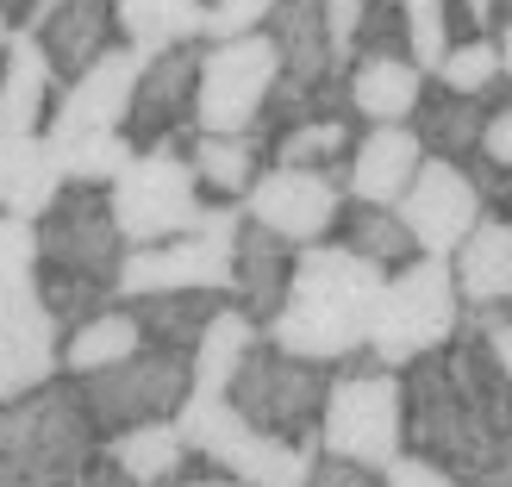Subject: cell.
Instances as JSON below:
<instances>
[{
    "label": "cell",
    "mask_w": 512,
    "mask_h": 487,
    "mask_svg": "<svg viewBox=\"0 0 512 487\" xmlns=\"http://www.w3.org/2000/svg\"><path fill=\"white\" fill-rule=\"evenodd\" d=\"M406 450L463 487H512V381L481 331H456L444 350L400 369Z\"/></svg>",
    "instance_id": "1"
},
{
    "label": "cell",
    "mask_w": 512,
    "mask_h": 487,
    "mask_svg": "<svg viewBox=\"0 0 512 487\" xmlns=\"http://www.w3.org/2000/svg\"><path fill=\"white\" fill-rule=\"evenodd\" d=\"M388 288V269H375L369 256L344 250L338 238L306 244L294 256V281L288 300L275 306V319L263 325V338L288 356L338 369L350 356L369 350V325H375V300Z\"/></svg>",
    "instance_id": "2"
},
{
    "label": "cell",
    "mask_w": 512,
    "mask_h": 487,
    "mask_svg": "<svg viewBox=\"0 0 512 487\" xmlns=\"http://www.w3.org/2000/svg\"><path fill=\"white\" fill-rule=\"evenodd\" d=\"M100 431L69 375L0 406V487H82Z\"/></svg>",
    "instance_id": "3"
},
{
    "label": "cell",
    "mask_w": 512,
    "mask_h": 487,
    "mask_svg": "<svg viewBox=\"0 0 512 487\" xmlns=\"http://www.w3.org/2000/svg\"><path fill=\"white\" fill-rule=\"evenodd\" d=\"M406 450V388L400 369L375 363V356H350L331 375L325 413H319V456L331 463H356V469H388Z\"/></svg>",
    "instance_id": "4"
},
{
    "label": "cell",
    "mask_w": 512,
    "mask_h": 487,
    "mask_svg": "<svg viewBox=\"0 0 512 487\" xmlns=\"http://www.w3.org/2000/svg\"><path fill=\"white\" fill-rule=\"evenodd\" d=\"M175 425H182L194 463H207L244 487H313L319 475V444H288L256 431L232 406V394H188Z\"/></svg>",
    "instance_id": "5"
},
{
    "label": "cell",
    "mask_w": 512,
    "mask_h": 487,
    "mask_svg": "<svg viewBox=\"0 0 512 487\" xmlns=\"http://www.w3.org/2000/svg\"><path fill=\"white\" fill-rule=\"evenodd\" d=\"M463 331V294H456L450 256H413L406 269L388 275L369 325V356L388 369H406L419 356L444 350Z\"/></svg>",
    "instance_id": "6"
},
{
    "label": "cell",
    "mask_w": 512,
    "mask_h": 487,
    "mask_svg": "<svg viewBox=\"0 0 512 487\" xmlns=\"http://www.w3.org/2000/svg\"><path fill=\"white\" fill-rule=\"evenodd\" d=\"M244 207H207L194 232L163 244H132L119 263V300L144 294H232V250H238Z\"/></svg>",
    "instance_id": "7"
},
{
    "label": "cell",
    "mask_w": 512,
    "mask_h": 487,
    "mask_svg": "<svg viewBox=\"0 0 512 487\" xmlns=\"http://www.w3.org/2000/svg\"><path fill=\"white\" fill-rule=\"evenodd\" d=\"M38 225V263L44 275H69L88 288L119 294V263H125V232L113 219V194L100 182H63L57 200L32 219Z\"/></svg>",
    "instance_id": "8"
},
{
    "label": "cell",
    "mask_w": 512,
    "mask_h": 487,
    "mask_svg": "<svg viewBox=\"0 0 512 487\" xmlns=\"http://www.w3.org/2000/svg\"><path fill=\"white\" fill-rule=\"evenodd\" d=\"M331 375H338V369L306 363V356H288V350H275L269 338H256L225 394H232V406L256 431H269V438L319 444V413H325Z\"/></svg>",
    "instance_id": "9"
},
{
    "label": "cell",
    "mask_w": 512,
    "mask_h": 487,
    "mask_svg": "<svg viewBox=\"0 0 512 487\" xmlns=\"http://www.w3.org/2000/svg\"><path fill=\"white\" fill-rule=\"evenodd\" d=\"M82 388V406L100 438H113L125 425H150V419H175L194 394V356L188 350H163V344H144L132 350L125 363L100 369L88 381H75Z\"/></svg>",
    "instance_id": "10"
},
{
    "label": "cell",
    "mask_w": 512,
    "mask_h": 487,
    "mask_svg": "<svg viewBox=\"0 0 512 487\" xmlns=\"http://www.w3.org/2000/svg\"><path fill=\"white\" fill-rule=\"evenodd\" d=\"M275 82H281V57H275L269 32L207 38V44H200L194 125H200V132H256Z\"/></svg>",
    "instance_id": "11"
},
{
    "label": "cell",
    "mask_w": 512,
    "mask_h": 487,
    "mask_svg": "<svg viewBox=\"0 0 512 487\" xmlns=\"http://www.w3.org/2000/svg\"><path fill=\"white\" fill-rule=\"evenodd\" d=\"M113 219L125 244H163V238H182L200 225L207 200H200V182L182 150H138L132 163L113 175Z\"/></svg>",
    "instance_id": "12"
},
{
    "label": "cell",
    "mask_w": 512,
    "mask_h": 487,
    "mask_svg": "<svg viewBox=\"0 0 512 487\" xmlns=\"http://www.w3.org/2000/svg\"><path fill=\"white\" fill-rule=\"evenodd\" d=\"M194 94H200V44H175L144 57L132 113H125V138L132 150H188L194 144Z\"/></svg>",
    "instance_id": "13"
},
{
    "label": "cell",
    "mask_w": 512,
    "mask_h": 487,
    "mask_svg": "<svg viewBox=\"0 0 512 487\" xmlns=\"http://www.w3.org/2000/svg\"><path fill=\"white\" fill-rule=\"evenodd\" d=\"M238 207H244V219L269 225L275 238H288V244L306 250V244H325L331 232H338L344 182L325 175V169H281V163H269L250 182V194L238 200Z\"/></svg>",
    "instance_id": "14"
},
{
    "label": "cell",
    "mask_w": 512,
    "mask_h": 487,
    "mask_svg": "<svg viewBox=\"0 0 512 487\" xmlns=\"http://www.w3.org/2000/svg\"><path fill=\"white\" fill-rule=\"evenodd\" d=\"M394 213L406 219V232H413L419 256H450L456 244L475 232V219L488 213V200H481L469 163L425 157L419 175H413V188L400 194V207H394Z\"/></svg>",
    "instance_id": "15"
},
{
    "label": "cell",
    "mask_w": 512,
    "mask_h": 487,
    "mask_svg": "<svg viewBox=\"0 0 512 487\" xmlns=\"http://www.w3.org/2000/svg\"><path fill=\"white\" fill-rule=\"evenodd\" d=\"M138 75H144V50L113 44L107 57H94L82 75H69V82L57 88V107H50L44 138L63 144V138H88V132H125Z\"/></svg>",
    "instance_id": "16"
},
{
    "label": "cell",
    "mask_w": 512,
    "mask_h": 487,
    "mask_svg": "<svg viewBox=\"0 0 512 487\" xmlns=\"http://www.w3.org/2000/svg\"><path fill=\"white\" fill-rule=\"evenodd\" d=\"M19 32H32L50 69H57V82H69V75H82L94 57H107L119 44V13L113 0H38Z\"/></svg>",
    "instance_id": "17"
},
{
    "label": "cell",
    "mask_w": 512,
    "mask_h": 487,
    "mask_svg": "<svg viewBox=\"0 0 512 487\" xmlns=\"http://www.w3.org/2000/svg\"><path fill=\"white\" fill-rule=\"evenodd\" d=\"M57 375H63V325L50 319V306L38 294L0 306V406Z\"/></svg>",
    "instance_id": "18"
},
{
    "label": "cell",
    "mask_w": 512,
    "mask_h": 487,
    "mask_svg": "<svg viewBox=\"0 0 512 487\" xmlns=\"http://www.w3.org/2000/svg\"><path fill=\"white\" fill-rule=\"evenodd\" d=\"M425 163V144L413 125H363L350 163L338 169L344 200H369V207H400V194L413 188V175Z\"/></svg>",
    "instance_id": "19"
},
{
    "label": "cell",
    "mask_w": 512,
    "mask_h": 487,
    "mask_svg": "<svg viewBox=\"0 0 512 487\" xmlns=\"http://www.w3.org/2000/svg\"><path fill=\"white\" fill-rule=\"evenodd\" d=\"M57 69L38 50L32 32H7L0 44V138H32L50 125V107H57Z\"/></svg>",
    "instance_id": "20"
},
{
    "label": "cell",
    "mask_w": 512,
    "mask_h": 487,
    "mask_svg": "<svg viewBox=\"0 0 512 487\" xmlns=\"http://www.w3.org/2000/svg\"><path fill=\"white\" fill-rule=\"evenodd\" d=\"M450 275L463 313H512V219L481 213L475 232L450 250Z\"/></svg>",
    "instance_id": "21"
},
{
    "label": "cell",
    "mask_w": 512,
    "mask_h": 487,
    "mask_svg": "<svg viewBox=\"0 0 512 487\" xmlns=\"http://www.w3.org/2000/svg\"><path fill=\"white\" fill-rule=\"evenodd\" d=\"M294 256H300V244L275 238L269 225H256V219L238 225V250H232V300L244 306L256 325H269V319H275V306L288 300Z\"/></svg>",
    "instance_id": "22"
},
{
    "label": "cell",
    "mask_w": 512,
    "mask_h": 487,
    "mask_svg": "<svg viewBox=\"0 0 512 487\" xmlns=\"http://www.w3.org/2000/svg\"><path fill=\"white\" fill-rule=\"evenodd\" d=\"M425 88H431V69H419L413 57H363L344 75V100L363 125H406Z\"/></svg>",
    "instance_id": "23"
},
{
    "label": "cell",
    "mask_w": 512,
    "mask_h": 487,
    "mask_svg": "<svg viewBox=\"0 0 512 487\" xmlns=\"http://www.w3.org/2000/svg\"><path fill=\"white\" fill-rule=\"evenodd\" d=\"M188 169L200 194L225 200V207H238L250 194V182L269 169V138L263 132H194L188 144Z\"/></svg>",
    "instance_id": "24"
},
{
    "label": "cell",
    "mask_w": 512,
    "mask_h": 487,
    "mask_svg": "<svg viewBox=\"0 0 512 487\" xmlns=\"http://www.w3.org/2000/svg\"><path fill=\"white\" fill-rule=\"evenodd\" d=\"M488 113H494V100H469V94H450L431 82L419 94V107H413V132L425 144V157H444V163H469L475 150H481V132H488Z\"/></svg>",
    "instance_id": "25"
},
{
    "label": "cell",
    "mask_w": 512,
    "mask_h": 487,
    "mask_svg": "<svg viewBox=\"0 0 512 487\" xmlns=\"http://www.w3.org/2000/svg\"><path fill=\"white\" fill-rule=\"evenodd\" d=\"M100 456H107L113 469H125L132 481H144V487H169V481H182L194 469L188 438H182L175 419L125 425V431H113V438H100Z\"/></svg>",
    "instance_id": "26"
},
{
    "label": "cell",
    "mask_w": 512,
    "mask_h": 487,
    "mask_svg": "<svg viewBox=\"0 0 512 487\" xmlns=\"http://www.w3.org/2000/svg\"><path fill=\"white\" fill-rule=\"evenodd\" d=\"M63 188V163L50 150L44 132L32 138H0V213L13 219H38Z\"/></svg>",
    "instance_id": "27"
},
{
    "label": "cell",
    "mask_w": 512,
    "mask_h": 487,
    "mask_svg": "<svg viewBox=\"0 0 512 487\" xmlns=\"http://www.w3.org/2000/svg\"><path fill=\"white\" fill-rule=\"evenodd\" d=\"M119 13V44L144 50H175V44H207V0H113Z\"/></svg>",
    "instance_id": "28"
},
{
    "label": "cell",
    "mask_w": 512,
    "mask_h": 487,
    "mask_svg": "<svg viewBox=\"0 0 512 487\" xmlns=\"http://www.w3.org/2000/svg\"><path fill=\"white\" fill-rule=\"evenodd\" d=\"M132 350H144V325L132 306H100L94 319H82L75 331H63V375L69 381H88L100 369L125 363Z\"/></svg>",
    "instance_id": "29"
},
{
    "label": "cell",
    "mask_w": 512,
    "mask_h": 487,
    "mask_svg": "<svg viewBox=\"0 0 512 487\" xmlns=\"http://www.w3.org/2000/svg\"><path fill=\"white\" fill-rule=\"evenodd\" d=\"M356 138H363V119H356V113H313V119H300V125H288V132L269 138V163L338 175L350 163Z\"/></svg>",
    "instance_id": "30"
},
{
    "label": "cell",
    "mask_w": 512,
    "mask_h": 487,
    "mask_svg": "<svg viewBox=\"0 0 512 487\" xmlns=\"http://www.w3.org/2000/svg\"><path fill=\"white\" fill-rule=\"evenodd\" d=\"M256 338H263V325H256L238 300H225L207 319V331H200V344H194V394H225L232 388V375H238V363L250 356Z\"/></svg>",
    "instance_id": "31"
},
{
    "label": "cell",
    "mask_w": 512,
    "mask_h": 487,
    "mask_svg": "<svg viewBox=\"0 0 512 487\" xmlns=\"http://www.w3.org/2000/svg\"><path fill=\"white\" fill-rule=\"evenodd\" d=\"M338 238L344 250H356V256H369L375 269H406L419 256V244H413V232H406V219L394 213V207H369V200H344V219H338Z\"/></svg>",
    "instance_id": "32"
},
{
    "label": "cell",
    "mask_w": 512,
    "mask_h": 487,
    "mask_svg": "<svg viewBox=\"0 0 512 487\" xmlns=\"http://www.w3.org/2000/svg\"><path fill=\"white\" fill-rule=\"evenodd\" d=\"M232 294H144V300H125L144 325V344H163V350H188L200 344V331H207V319L219 313V306Z\"/></svg>",
    "instance_id": "33"
},
{
    "label": "cell",
    "mask_w": 512,
    "mask_h": 487,
    "mask_svg": "<svg viewBox=\"0 0 512 487\" xmlns=\"http://www.w3.org/2000/svg\"><path fill=\"white\" fill-rule=\"evenodd\" d=\"M431 82L450 88V94H469V100H494L512 75H506V63H500L494 38H456V44L444 50V63L431 69Z\"/></svg>",
    "instance_id": "34"
},
{
    "label": "cell",
    "mask_w": 512,
    "mask_h": 487,
    "mask_svg": "<svg viewBox=\"0 0 512 487\" xmlns=\"http://www.w3.org/2000/svg\"><path fill=\"white\" fill-rule=\"evenodd\" d=\"M50 150L63 163V182H100V188H113V175L138 157L125 132H88V138H63V144L50 138Z\"/></svg>",
    "instance_id": "35"
},
{
    "label": "cell",
    "mask_w": 512,
    "mask_h": 487,
    "mask_svg": "<svg viewBox=\"0 0 512 487\" xmlns=\"http://www.w3.org/2000/svg\"><path fill=\"white\" fill-rule=\"evenodd\" d=\"M38 225L0 213V306L38 294Z\"/></svg>",
    "instance_id": "36"
},
{
    "label": "cell",
    "mask_w": 512,
    "mask_h": 487,
    "mask_svg": "<svg viewBox=\"0 0 512 487\" xmlns=\"http://www.w3.org/2000/svg\"><path fill=\"white\" fill-rule=\"evenodd\" d=\"M363 57H406V0H363L356 63Z\"/></svg>",
    "instance_id": "37"
},
{
    "label": "cell",
    "mask_w": 512,
    "mask_h": 487,
    "mask_svg": "<svg viewBox=\"0 0 512 487\" xmlns=\"http://www.w3.org/2000/svg\"><path fill=\"white\" fill-rule=\"evenodd\" d=\"M281 0H213L207 7V38H238V32H263V19Z\"/></svg>",
    "instance_id": "38"
},
{
    "label": "cell",
    "mask_w": 512,
    "mask_h": 487,
    "mask_svg": "<svg viewBox=\"0 0 512 487\" xmlns=\"http://www.w3.org/2000/svg\"><path fill=\"white\" fill-rule=\"evenodd\" d=\"M381 481L388 487H463L456 475H444L438 463H425V456H413V450H400L388 469H381Z\"/></svg>",
    "instance_id": "39"
},
{
    "label": "cell",
    "mask_w": 512,
    "mask_h": 487,
    "mask_svg": "<svg viewBox=\"0 0 512 487\" xmlns=\"http://www.w3.org/2000/svg\"><path fill=\"white\" fill-rule=\"evenodd\" d=\"M481 157H494L500 169H512V82H506V94L494 100V113H488V132H481Z\"/></svg>",
    "instance_id": "40"
},
{
    "label": "cell",
    "mask_w": 512,
    "mask_h": 487,
    "mask_svg": "<svg viewBox=\"0 0 512 487\" xmlns=\"http://www.w3.org/2000/svg\"><path fill=\"white\" fill-rule=\"evenodd\" d=\"M463 325L488 338L494 363H500V369H506V381H512V313H463Z\"/></svg>",
    "instance_id": "41"
},
{
    "label": "cell",
    "mask_w": 512,
    "mask_h": 487,
    "mask_svg": "<svg viewBox=\"0 0 512 487\" xmlns=\"http://www.w3.org/2000/svg\"><path fill=\"white\" fill-rule=\"evenodd\" d=\"M313 487H388L375 469H356V463H331V456H319V475Z\"/></svg>",
    "instance_id": "42"
},
{
    "label": "cell",
    "mask_w": 512,
    "mask_h": 487,
    "mask_svg": "<svg viewBox=\"0 0 512 487\" xmlns=\"http://www.w3.org/2000/svg\"><path fill=\"white\" fill-rule=\"evenodd\" d=\"M82 487H144V481H132L125 469H113L107 456H94V463H88V475H82Z\"/></svg>",
    "instance_id": "43"
},
{
    "label": "cell",
    "mask_w": 512,
    "mask_h": 487,
    "mask_svg": "<svg viewBox=\"0 0 512 487\" xmlns=\"http://www.w3.org/2000/svg\"><path fill=\"white\" fill-rule=\"evenodd\" d=\"M494 50H500V63H506V75H512V0H500V13H494Z\"/></svg>",
    "instance_id": "44"
},
{
    "label": "cell",
    "mask_w": 512,
    "mask_h": 487,
    "mask_svg": "<svg viewBox=\"0 0 512 487\" xmlns=\"http://www.w3.org/2000/svg\"><path fill=\"white\" fill-rule=\"evenodd\" d=\"M169 487H244V481H232V475H219V469L200 463V469H188L182 481H169Z\"/></svg>",
    "instance_id": "45"
},
{
    "label": "cell",
    "mask_w": 512,
    "mask_h": 487,
    "mask_svg": "<svg viewBox=\"0 0 512 487\" xmlns=\"http://www.w3.org/2000/svg\"><path fill=\"white\" fill-rule=\"evenodd\" d=\"M7 32H13V19H7V13H0V44H7Z\"/></svg>",
    "instance_id": "46"
}]
</instances>
